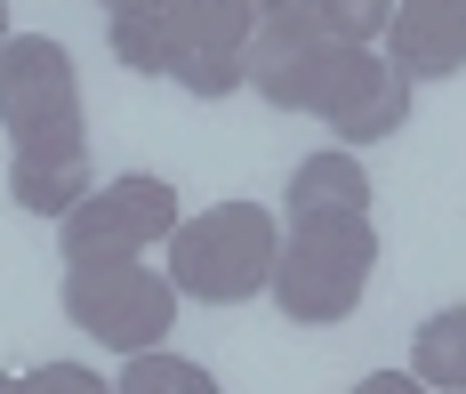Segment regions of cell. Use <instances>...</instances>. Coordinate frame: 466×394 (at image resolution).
I'll return each instance as SVG.
<instances>
[{
    "label": "cell",
    "mask_w": 466,
    "mask_h": 394,
    "mask_svg": "<svg viewBox=\"0 0 466 394\" xmlns=\"http://www.w3.org/2000/svg\"><path fill=\"white\" fill-rule=\"evenodd\" d=\"M410 370H419L434 394H466V306L426 314V322H419V338H410Z\"/></svg>",
    "instance_id": "7c38bea8"
},
{
    "label": "cell",
    "mask_w": 466,
    "mask_h": 394,
    "mask_svg": "<svg viewBox=\"0 0 466 394\" xmlns=\"http://www.w3.org/2000/svg\"><path fill=\"white\" fill-rule=\"evenodd\" d=\"M274 258H281L274 209L266 201H218L201 217H177V234H169V282H177V298L233 306V298L274 290Z\"/></svg>",
    "instance_id": "3957f363"
},
{
    "label": "cell",
    "mask_w": 466,
    "mask_h": 394,
    "mask_svg": "<svg viewBox=\"0 0 466 394\" xmlns=\"http://www.w3.org/2000/svg\"><path fill=\"white\" fill-rule=\"evenodd\" d=\"M258 16H322V0H258Z\"/></svg>",
    "instance_id": "e0dca14e"
},
{
    "label": "cell",
    "mask_w": 466,
    "mask_h": 394,
    "mask_svg": "<svg viewBox=\"0 0 466 394\" xmlns=\"http://www.w3.org/2000/svg\"><path fill=\"white\" fill-rule=\"evenodd\" d=\"M354 394H434V387H426L419 370H370V379H362Z\"/></svg>",
    "instance_id": "2e32d148"
},
{
    "label": "cell",
    "mask_w": 466,
    "mask_h": 394,
    "mask_svg": "<svg viewBox=\"0 0 466 394\" xmlns=\"http://www.w3.org/2000/svg\"><path fill=\"white\" fill-rule=\"evenodd\" d=\"M177 186L153 177V169H129L113 186H89L56 226H65V258H137V249L169 242L177 234Z\"/></svg>",
    "instance_id": "8992f818"
},
{
    "label": "cell",
    "mask_w": 466,
    "mask_h": 394,
    "mask_svg": "<svg viewBox=\"0 0 466 394\" xmlns=\"http://www.w3.org/2000/svg\"><path fill=\"white\" fill-rule=\"evenodd\" d=\"M0 394H113L89 362H33V370H8Z\"/></svg>",
    "instance_id": "5bb4252c"
},
{
    "label": "cell",
    "mask_w": 466,
    "mask_h": 394,
    "mask_svg": "<svg viewBox=\"0 0 466 394\" xmlns=\"http://www.w3.org/2000/svg\"><path fill=\"white\" fill-rule=\"evenodd\" d=\"M121 394H218V379L186 362V354H161V346H145L121 362Z\"/></svg>",
    "instance_id": "4fadbf2b"
},
{
    "label": "cell",
    "mask_w": 466,
    "mask_h": 394,
    "mask_svg": "<svg viewBox=\"0 0 466 394\" xmlns=\"http://www.w3.org/2000/svg\"><path fill=\"white\" fill-rule=\"evenodd\" d=\"M338 217V209H370V177H362V161L338 146V153H314V161H298V177H289V217Z\"/></svg>",
    "instance_id": "8fae6325"
},
{
    "label": "cell",
    "mask_w": 466,
    "mask_h": 394,
    "mask_svg": "<svg viewBox=\"0 0 466 394\" xmlns=\"http://www.w3.org/2000/svg\"><path fill=\"white\" fill-rule=\"evenodd\" d=\"M322 25L354 49H378V33L394 25V0H322Z\"/></svg>",
    "instance_id": "9a60e30c"
},
{
    "label": "cell",
    "mask_w": 466,
    "mask_h": 394,
    "mask_svg": "<svg viewBox=\"0 0 466 394\" xmlns=\"http://www.w3.org/2000/svg\"><path fill=\"white\" fill-rule=\"evenodd\" d=\"M0 49H8V0H0Z\"/></svg>",
    "instance_id": "ac0fdd59"
},
{
    "label": "cell",
    "mask_w": 466,
    "mask_h": 394,
    "mask_svg": "<svg viewBox=\"0 0 466 394\" xmlns=\"http://www.w3.org/2000/svg\"><path fill=\"white\" fill-rule=\"evenodd\" d=\"M314 113H322L346 146H378V137H394L410 121V73L394 56H378V49H346V65L329 73V89H322Z\"/></svg>",
    "instance_id": "ba28073f"
},
{
    "label": "cell",
    "mask_w": 466,
    "mask_h": 394,
    "mask_svg": "<svg viewBox=\"0 0 466 394\" xmlns=\"http://www.w3.org/2000/svg\"><path fill=\"white\" fill-rule=\"evenodd\" d=\"M65 314L113 354H145L177 322V282L145 258H65Z\"/></svg>",
    "instance_id": "5b68a950"
},
{
    "label": "cell",
    "mask_w": 466,
    "mask_h": 394,
    "mask_svg": "<svg viewBox=\"0 0 466 394\" xmlns=\"http://www.w3.org/2000/svg\"><path fill=\"white\" fill-rule=\"evenodd\" d=\"M378 266V226L370 209H338V217H289L281 226V258H274V306L306 330L346 322Z\"/></svg>",
    "instance_id": "7a4b0ae2"
},
{
    "label": "cell",
    "mask_w": 466,
    "mask_h": 394,
    "mask_svg": "<svg viewBox=\"0 0 466 394\" xmlns=\"http://www.w3.org/2000/svg\"><path fill=\"white\" fill-rule=\"evenodd\" d=\"M346 49L354 41H338L322 16H258V33H249V89L266 105L314 113L329 73L346 65Z\"/></svg>",
    "instance_id": "52a82bcc"
},
{
    "label": "cell",
    "mask_w": 466,
    "mask_h": 394,
    "mask_svg": "<svg viewBox=\"0 0 466 394\" xmlns=\"http://www.w3.org/2000/svg\"><path fill=\"white\" fill-rule=\"evenodd\" d=\"M8 194L33 217H65L89 194V153H8Z\"/></svg>",
    "instance_id": "30bf717a"
},
{
    "label": "cell",
    "mask_w": 466,
    "mask_h": 394,
    "mask_svg": "<svg viewBox=\"0 0 466 394\" xmlns=\"http://www.w3.org/2000/svg\"><path fill=\"white\" fill-rule=\"evenodd\" d=\"M105 8H129V0H105Z\"/></svg>",
    "instance_id": "d6986e66"
},
{
    "label": "cell",
    "mask_w": 466,
    "mask_h": 394,
    "mask_svg": "<svg viewBox=\"0 0 466 394\" xmlns=\"http://www.w3.org/2000/svg\"><path fill=\"white\" fill-rule=\"evenodd\" d=\"M0 129H8V153H89L81 73H73L65 41L8 33V49H0Z\"/></svg>",
    "instance_id": "277c9868"
},
{
    "label": "cell",
    "mask_w": 466,
    "mask_h": 394,
    "mask_svg": "<svg viewBox=\"0 0 466 394\" xmlns=\"http://www.w3.org/2000/svg\"><path fill=\"white\" fill-rule=\"evenodd\" d=\"M386 56L410 81H451V73H466V0H394Z\"/></svg>",
    "instance_id": "9c48e42d"
},
{
    "label": "cell",
    "mask_w": 466,
    "mask_h": 394,
    "mask_svg": "<svg viewBox=\"0 0 466 394\" xmlns=\"http://www.w3.org/2000/svg\"><path fill=\"white\" fill-rule=\"evenodd\" d=\"M258 0H129L113 8V56L129 73H169L193 97H233L249 81Z\"/></svg>",
    "instance_id": "6da1fadb"
}]
</instances>
